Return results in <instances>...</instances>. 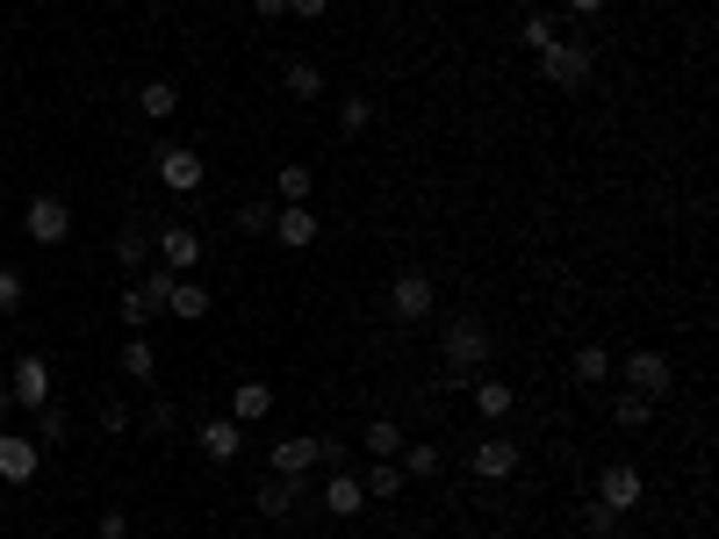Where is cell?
I'll list each match as a JSON object with an SVG mask.
<instances>
[{"label": "cell", "mask_w": 719, "mask_h": 539, "mask_svg": "<svg viewBox=\"0 0 719 539\" xmlns=\"http://www.w3.org/2000/svg\"><path fill=\"white\" fill-rule=\"evenodd\" d=\"M432 310H439V281H432L425 267H403V273L389 281V317H396V323H425Z\"/></svg>", "instance_id": "4"}, {"label": "cell", "mask_w": 719, "mask_h": 539, "mask_svg": "<svg viewBox=\"0 0 719 539\" xmlns=\"http://www.w3.org/2000/svg\"><path fill=\"white\" fill-rule=\"evenodd\" d=\"M116 317H122V323H130V331H144V323H151V317H159V310H151V296H144V288H130V296H122V302H116Z\"/></svg>", "instance_id": "33"}, {"label": "cell", "mask_w": 719, "mask_h": 539, "mask_svg": "<svg viewBox=\"0 0 719 539\" xmlns=\"http://www.w3.org/2000/svg\"><path fill=\"white\" fill-rule=\"evenodd\" d=\"M101 431H116V439H122V431H130V403H101Z\"/></svg>", "instance_id": "39"}, {"label": "cell", "mask_w": 719, "mask_h": 539, "mask_svg": "<svg viewBox=\"0 0 719 539\" xmlns=\"http://www.w3.org/2000/svg\"><path fill=\"white\" fill-rule=\"evenodd\" d=\"M296 503H302V482H296V475H267V482H259V511H267V518H288Z\"/></svg>", "instance_id": "18"}, {"label": "cell", "mask_w": 719, "mask_h": 539, "mask_svg": "<svg viewBox=\"0 0 719 539\" xmlns=\"http://www.w3.org/2000/svg\"><path fill=\"white\" fill-rule=\"evenodd\" d=\"M144 431H151V439H166V431H180V410H173V403H166V396H159V403L144 410Z\"/></svg>", "instance_id": "36"}, {"label": "cell", "mask_w": 719, "mask_h": 539, "mask_svg": "<svg viewBox=\"0 0 719 539\" xmlns=\"http://www.w3.org/2000/svg\"><path fill=\"white\" fill-rule=\"evenodd\" d=\"M267 410H273V389H267V381H238V389H231V418L238 425H259Z\"/></svg>", "instance_id": "19"}, {"label": "cell", "mask_w": 719, "mask_h": 539, "mask_svg": "<svg viewBox=\"0 0 719 539\" xmlns=\"http://www.w3.org/2000/svg\"><path fill=\"white\" fill-rule=\"evenodd\" d=\"M518 43H526V51L540 58L547 43H561V22H555V14H526V29H518Z\"/></svg>", "instance_id": "30"}, {"label": "cell", "mask_w": 719, "mask_h": 539, "mask_svg": "<svg viewBox=\"0 0 719 539\" xmlns=\"http://www.w3.org/2000/svg\"><path fill=\"white\" fill-rule=\"evenodd\" d=\"M611 375H619L626 396H648V403H662V396L677 389V360H669V352H655V346L626 352V367H611Z\"/></svg>", "instance_id": "2"}, {"label": "cell", "mask_w": 719, "mask_h": 539, "mask_svg": "<svg viewBox=\"0 0 719 539\" xmlns=\"http://www.w3.org/2000/svg\"><path fill=\"white\" fill-rule=\"evenodd\" d=\"M8 410H14V389H8V381H0V418H8Z\"/></svg>", "instance_id": "44"}, {"label": "cell", "mask_w": 719, "mask_h": 539, "mask_svg": "<svg viewBox=\"0 0 719 539\" xmlns=\"http://www.w3.org/2000/svg\"><path fill=\"white\" fill-rule=\"evenodd\" d=\"M583 526L590 532H619V511H611V503H583Z\"/></svg>", "instance_id": "38"}, {"label": "cell", "mask_w": 719, "mask_h": 539, "mask_svg": "<svg viewBox=\"0 0 719 539\" xmlns=\"http://www.w3.org/2000/svg\"><path fill=\"white\" fill-rule=\"evenodd\" d=\"M396 468H403V482H432V475H439V446H410V439H403Z\"/></svg>", "instance_id": "25"}, {"label": "cell", "mask_w": 719, "mask_h": 539, "mask_svg": "<svg viewBox=\"0 0 719 539\" xmlns=\"http://www.w3.org/2000/svg\"><path fill=\"white\" fill-rule=\"evenodd\" d=\"M281 94H288V101H324V94H331L324 66H310V58H296V66L281 72Z\"/></svg>", "instance_id": "15"}, {"label": "cell", "mask_w": 719, "mask_h": 539, "mask_svg": "<svg viewBox=\"0 0 719 539\" xmlns=\"http://www.w3.org/2000/svg\"><path fill=\"white\" fill-rule=\"evenodd\" d=\"M324 511H331V518H360V511H367V489H360V475H346V468L331 475V489H324Z\"/></svg>", "instance_id": "17"}, {"label": "cell", "mask_w": 719, "mask_h": 539, "mask_svg": "<svg viewBox=\"0 0 719 539\" xmlns=\"http://www.w3.org/2000/svg\"><path fill=\"white\" fill-rule=\"evenodd\" d=\"M489 352H497V338H489L482 317H447V331H439V360H447V381L482 375Z\"/></svg>", "instance_id": "1"}, {"label": "cell", "mask_w": 719, "mask_h": 539, "mask_svg": "<svg viewBox=\"0 0 719 539\" xmlns=\"http://www.w3.org/2000/svg\"><path fill=\"white\" fill-rule=\"evenodd\" d=\"M116 367H122L130 381H159V352H151V338L130 331V338H122V352H116Z\"/></svg>", "instance_id": "16"}, {"label": "cell", "mask_w": 719, "mask_h": 539, "mask_svg": "<svg viewBox=\"0 0 719 539\" xmlns=\"http://www.w3.org/2000/svg\"><path fill=\"white\" fill-rule=\"evenodd\" d=\"M151 259V230L144 223H122L116 230V267H144Z\"/></svg>", "instance_id": "26"}, {"label": "cell", "mask_w": 719, "mask_h": 539, "mask_svg": "<svg viewBox=\"0 0 719 539\" xmlns=\"http://www.w3.org/2000/svg\"><path fill=\"white\" fill-rule=\"evenodd\" d=\"M194 446H202V453L223 468V460H238V453H244V431H238V418H209L202 431H194Z\"/></svg>", "instance_id": "14"}, {"label": "cell", "mask_w": 719, "mask_h": 539, "mask_svg": "<svg viewBox=\"0 0 719 539\" xmlns=\"http://www.w3.org/2000/svg\"><path fill=\"white\" fill-rule=\"evenodd\" d=\"M273 244H288V252H302V244H317V209L310 202H281L273 209Z\"/></svg>", "instance_id": "13"}, {"label": "cell", "mask_w": 719, "mask_h": 539, "mask_svg": "<svg viewBox=\"0 0 719 539\" xmlns=\"http://www.w3.org/2000/svg\"><path fill=\"white\" fill-rule=\"evenodd\" d=\"M37 468H43V446L29 439V431H0V482H37Z\"/></svg>", "instance_id": "8"}, {"label": "cell", "mask_w": 719, "mask_h": 539, "mask_svg": "<svg viewBox=\"0 0 719 539\" xmlns=\"http://www.w3.org/2000/svg\"><path fill=\"white\" fill-rule=\"evenodd\" d=\"M151 252H159L166 273H194V267H202V230H194V223H166Z\"/></svg>", "instance_id": "6"}, {"label": "cell", "mask_w": 719, "mask_h": 539, "mask_svg": "<svg viewBox=\"0 0 719 539\" xmlns=\"http://www.w3.org/2000/svg\"><path fill=\"white\" fill-rule=\"evenodd\" d=\"M166 310H173L180 323H202V317H209V288H202V281H173V296H166Z\"/></svg>", "instance_id": "22"}, {"label": "cell", "mask_w": 719, "mask_h": 539, "mask_svg": "<svg viewBox=\"0 0 719 539\" xmlns=\"http://www.w3.org/2000/svg\"><path fill=\"white\" fill-rule=\"evenodd\" d=\"M29 418H37V431H29V439H37L43 453H51V446H66V439H72V418H66V410H58V403L29 410Z\"/></svg>", "instance_id": "23"}, {"label": "cell", "mask_w": 719, "mask_h": 539, "mask_svg": "<svg viewBox=\"0 0 719 539\" xmlns=\"http://www.w3.org/2000/svg\"><path fill=\"white\" fill-rule=\"evenodd\" d=\"M511 403H518V389H511V381H497V375L476 381V410H482V418H511Z\"/></svg>", "instance_id": "27"}, {"label": "cell", "mask_w": 719, "mask_h": 539, "mask_svg": "<svg viewBox=\"0 0 719 539\" xmlns=\"http://www.w3.org/2000/svg\"><path fill=\"white\" fill-rule=\"evenodd\" d=\"M367 453H375V460H396V453H403V425H396V418H375V425H367Z\"/></svg>", "instance_id": "28"}, {"label": "cell", "mask_w": 719, "mask_h": 539, "mask_svg": "<svg viewBox=\"0 0 719 539\" xmlns=\"http://www.w3.org/2000/svg\"><path fill=\"white\" fill-rule=\"evenodd\" d=\"M273 188H281V202H310L317 173H310V166H281V173H273Z\"/></svg>", "instance_id": "31"}, {"label": "cell", "mask_w": 719, "mask_h": 539, "mask_svg": "<svg viewBox=\"0 0 719 539\" xmlns=\"http://www.w3.org/2000/svg\"><path fill=\"white\" fill-rule=\"evenodd\" d=\"M648 497V482H640V468H626V460H611V468L598 475V503H611V511H633V503Z\"/></svg>", "instance_id": "12"}, {"label": "cell", "mask_w": 719, "mask_h": 539, "mask_svg": "<svg viewBox=\"0 0 719 539\" xmlns=\"http://www.w3.org/2000/svg\"><path fill=\"white\" fill-rule=\"evenodd\" d=\"M22 230H29L37 244H66V238H72V209L58 202V194H37V202L22 209Z\"/></svg>", "instance_id": "9"}, {"label": "cell", "mask_w": 719, "mask_h": 539, "mask_svg": "<svg viewBox=\"0 0 719 539\" xmlns=\"http://www.w3.org/2000/svg\"><path fill=\"white\" fill-rule=\"evenodd\" d=\"M598 539H626V532H598Z\"/></svg>", "instance_id": "45"}, {"label": "cell", "mask_w": 719, "mask_h": 539, "mask_svg": "<svg viewBox=\"0 0 719 539\" xmlns=\"http://www.w3.org/2000/svg\"><path fill=\"white\" fill-rule=\"evenodd\" d=\"M8 389H14V410H43L51 403V360H43V352H22V360H14V375H8Z\"/></svg>", "instance_id": "5"}, {"label": "cell", "mask_w": 719, "mask_h": 539, "mask_svg": "<svg viewBox=\"0 0 719 539\" xmlns=\"http://www.w3.org/2000/svg\"><path fill=\"white\" fill-rule=\"evenodd\" d=\"M14 310H22V273L0 267V317H14Z\"/></svg>", "instance_id": "37"}, {"label": "cell", "mask_w": 719, "mask_h": 539, "mask_svg": "<svg viewBox=\"0 0 719 539\" xmlns=\"http://www.w3.org/2000/svg\"><path fill=\"white\" fill-rule=\"evenodd\" d=\"M367 122H375V101H367V94H346V101H339V130H346V137H360Z\"/></svg>", "instance_id": "32"}, {"label": "cell", "mask_w": 719, "mask_h": 539, "mask_svg": "<svg viewBox=\"0 0 719 539\" xmlns=\"http://www.w3.org/2000/svg\"><path fill=\"white\" fill-rule=\"evenodd\" d=\"M360 489H367V503H396L403 497V468H396V460H375V468L360 475Z\"/></svg>", "instance_id": "20"}, {"label": "cell", "mask_w": 719, "mask_h": 539, "mask_svg": "<svg viewBox=\"0 0 719 539\" xmlns=\"http://www.w3.org/2000/svg\"><path fill=\"white\" fill-rule=\"evenodd\" d=\"M561 8H569V14H598L605 0H561Z\"/></svg>", "instance_id": "43"}, {"label": "cell", "mask_w": 719, "mask_h": 539, "mask_svg": "<svg viewBox=\"0 0 719 539\" xmlns=\"http://www.w3.org/2000/svg\"><path fill=\"white\" fill-rule=\"evenodd\" d=\"M173 281H180V273H166L159 259H151V273H144V281H137V288H144V296H151V310H166V296H173Z\"/></svg>", "instance_id": "35"}, {"label": "cell", "mask_w": 719, "mask_h": 539, "mask_svg": "<svg viewBox=\"0 0 719 539\" xmlns=\"http://www.w3.org/2000/svg\"><path fill=\"white\" fill-rule=\"evenodd\" d=\"M590 72H598V51L576 43V37H561V43H547V51H540V80L561 87V94H583Z\"/></svg>", "instance_id": "3"}, {"label": "cell", "mask_w": 719, "mask_h": 539, "mask_svg": "<svg viewBox=\"0 0 719 539\" xmlns=\"http://www.w3.org/2000/svg\"><path fill=\"white\" fill-rule=\"evenodd\" d=\"M468 468H476L482 482H511V475H518V446L503 439V431H489V439L468 446Z\"/></svg>", "instance_id": "10"}, {"label": "cell", "mask_w": 719, "mask_h": 539, "mask_svg": "<svg viewBox=\"0 0 719 539\" xmlns=\"http://www.w3.org/2000/svg\"><path fill=\"white\" fill-rule=\"evenodd\" d=\"M288 14H302V22H324L331 0H288Z\"/></svg>", "instance_id": "41"}, {"label": "cell", "mask_w": 719, "mask_h": 539, "mask_svg": "<svg viewBox=\"0 0 719 539\" xmlns=\"http://www.w3.org/2000/svg\"><path fill=\"white\" fill-rule=\"evenodd\" d=\"M238 230H244V238H267V230H273V202H244L238 209Z\"/></svg>", "instance_id": "34"}, {"label": "cell", "mask_w": 719, "mask_h": 539, "mask_svg": "<svg viewBox=\"0 0 719 539\" xmlns=\"http://www.w3.org/2000/svg\"><path fill=\"white\" fill-rule=\"evenodd\" d=\"M252 8L267 14V22H281V14H288V0H252Z\"/></svg>", "instance_id": "42"}, {"label": "cell", "mask_w": 719, "mask_h": 539, "mask_svg": "<svg viewBox=\"0 0 719 539\" xmlns=\"http://www.w3.org/2000/svg\"><path fill=\"white\" fill-rule=\"evenodd\" d=\"M137 108H144L151 122L180 116V87H173V80H144V87H137Z\"/></svg>", "instance_id": "21"}, {"label": "cell", "mask_w": 719, "mask_h": 539, "mask_svg": "<svg viewBox=\"0 0 719 539\" xmlns=\"http://www.w3.org/2000/svg\"><path fill=\"white\" fill-rule=\"evenodd\" d=\"M648 418H655L648 396H626V389H619V403H611V425H619V431H648Z\"/></svg>", "instance_id": "29"}, {"label": "cell", "mask_w": 719, "mask_h": 539, "mask_svg": "<svg viewBox=\"0 0 719 539\" xmlns=\"http://www.w3.org/2000/svg\"><path fill=\"white\" fill-rule=\"evenodd\" d=\"M94 539H130V518H122V511H101V526H94Z\"/></svg>", "instance_id": "40"}, {"label": "cell", "mask_w": 719, "mask_h": 539, "mask_svg": "<svg viewBox=\"0 0 719 539\" xmlns=\"http://www.w3.org/2000/svg\"><path fill=\"white\" fill-rule=\"evenodd\" d=\"M202 151H188V144H159V188L166 194H194L202 188Z\"/></svg>", "instance_id": "7"}, {"label": "cell", "mask_w": 719, "mask_h": 539, "mask_svg": "<svg viewBox=\"0 0 719 539\" xmlns=\"http://www.w3.org/2000/svg\"><path fill=\"white\" fill-rule=\"evenodd\" d=\"M317 460H324V439L296 431V439H273V468H267V475H296V482H310Z\"/></svg>", "instance_id": "11"}, {"label": "cell", "mask_w": 719, "mask_h": 539, "mask_svg": "<svg viewBox=\"0 0 719 539\" xmlns=\"http://www.w3.org/2000/svg\"><path fill=\"white\" fill-rule=\"evenodd\" d=\"M569 375L583 381V389H598V381H611V352L605 346H576V360H569Z\"/></svg>", "instance_id": "24"}]
</instances>
